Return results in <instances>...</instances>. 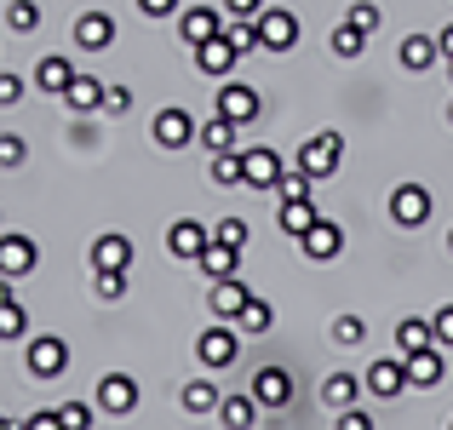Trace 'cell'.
Here are the masks:
<instances>
[{"label": "cell", "mask_w": 453, "mask_h": 430, "mask_svg": "<svg viewBox=\"0 0 453 430\" xmlns=\"http://www.w3.org/2000/svg\"><path fill=\"white\" fill-rule=\"evenodd\" d=\"M98 413H110V419L138 413V379L133 373H104L98 379Z\"/></svg>", "instance_id": "cell-1"}, {"label": "cell", "mask_w": 453, "mask_h": 430, "mask_svg": "<svg viewBox=\"0 0 453 430\" xmlns=\"http://www.w3.org/2000/svg\"><path fill=\"white\" fill-rule=\"evenodd\" d=\"M344 23H356L362 35H373V29H379V6H367V0H356V6H350V18H344Z\"/></svg>", "instance_id": "cell-42"}, {"label": "cell", "mask_w": 453, "mask_h": 430, "mask_svg": "<svg viewBox=\"0 0 453 430\" xmlns=\"http://www.w3.org/2000/svg\"><path fill=\"white\" fill-rule=\"evenodd\" d=\"M396 339H402V356H408V350H425V344H436L431 316H408V321L396 327Z\"/></svg>", "instance_id": "cell-28"}, {"label": "cell", "mask_w": 453, "mask_h": 430, "mask_svg": "<svg viewBox=\"0 0 453 430\" xmlns=\"http://www.w3.org/2000/svg\"><path fill=\"white\" fill-rule=\"evenodd\" d=\"M247 298H253V293H247V287L235 281V276L212 281V316H219V321H235V316L247 310Z\"/></svg>", "instance_id": "cell-20"}, {"label": "cell", "mask_w": 453, "mask_h": 430, "mask_svg": "<svg viewBox=\"0 0 453 430\" xmlns=\"http://www.w3.org/2000/svg\"><path fill=\"white\" fill-rule=\"evenodd\" d=\"M0 430H12V425H6V419H0Z\"/></svg>", "instance_id": "cell-54"}, {"label": "cell", "mask_w": 453, "mask_h": 430, "mask_svg": "<svg viewBox=\"0 0 453 430\" xmlns=\"http://www.w3.org/2000/svg\"><path fill=\"white\" fill-rule=\"evenodd\" d=\"M92 287H98V298H127V270H98Z\"/></svg>", "instance_id": "cell-37"}, {"label": "cell", "mask_w": 453, "mask_h": 430, "mask_svg": "<svg viewBox=\"0 0 453 430\" xmlns=\"http://www.w3.org/2000/svg\"><path fill=\"white\" fill-rule=\"evenodd\" d=\"M310 189H316V173H310V166H293V173L276 178V196H281V201H304Z\"/></svg>", "instance_id": "cell-33"}, {"label": "cell", "mask_w": 453, "mask_h": 430, "mask_svg": "<svg viewBox=\"0 0 453 430\" xmlns=\"http://www.w3.org/2000/svg\"><path fill=\"white\" fill-rule=\"evenodd\" d=\"M224 12H230V18H265V0H224Z\"/></svg>", "instance_id": "cell-45"}, {"label": "cell", "mask_w": 453, "mask_h": 430, "mask_svg": "<svg viewBox=\"0 0 453 430\" xmlns=\"http://www.w3.org/2000/svg\"><path fill=\"white\" fill-rule=\"evenodd\" d=\"M333 339H339V344H362L367 339V321L362 316H339V321H333Z\"/></svg>", "instance_id": "cell-39"}, {"label": "cell", "mask_w": 453, "mask_h": 430, "mask_svg": "<svg viewBox=\"0 0 453 430\" xmlns=\"http://www.w3.org/2000/svg\"><path fill=\"white\" fill-rule=\"evenodd\" d=\"M18 98H23V75H0V110H12Z\"/></svg>", "instance_id": "cell-48"}, {"label": "cell", "mask_w": 453, "mask_h": 430, "mask_svg": "<svg viewBox=\"0 0 453 430\" xmlns=\"http://www.w3.org/2000/svg\"><path fill=\"white\" fill-rule=\"evenodd\" d=\"M138 12H144V18H173V12H184V6H178V0H138Z\"/></svg>", "instance_id": "cell-49"}, {"label": "cell", "mask_w": 453, "mask_h": 430, "mask_svg": "<svg viewBox=\"0 0 453 430\" xmlns=\"http://www.w3.org/2000/svg\"><path fill=\"white\" fill-rule=\"evenodd\" d=\"M23 333H29V310H23L18 298H6V304H0V344H18Z\"/></svg>", "instance_id": "cell-30"}, {"label": "cell", "mask_w": 453, "mask_h": 430, "mask_svg": "<svg viewBox=\"0 0 453 430\" xmlns=\"http://www.w3.org/2000/svg\"><path fill=\"white\" fill-rule=\"evenodd\" d=\"M58 413H64V430H92V408H87V402H58Z\"/></svg>", "instance_id": "cell-41"}, {"label": "cell", "mask_w": 453, "mask_h": 430, "mask_svg": "<svg viewBox=\"0 0 453 430\" xmlns=\"http://www.w3.org/2000/svg\"><path fill=\"white\" fill-rule=\"evenodd\" d=\"M6 298H12V281H6V276H0V304H6Z\"/></svg>", "instance_id": "cell-51"}, {"label": "cell", "mask_w": 453, "mask_h": 430, "mask_svg": "<svg viewBox=\"0 0 453 430\" xmlns=\"http://www.w3.org/2000/svg\"><path fill=\"white\" fill-rule=\"evenodd\" d=\"M104 110H110V115H127V110H133V92H127V87H110V92H104Z\"/></svg>", "instance_id": "cell-47"}, {"label": "cell", "mask_w": 453, "mask_h": 430, "mask_svg": "<svg viewBox=\"0 0 453 430\" xmlns=\"http://www.w3.org/2000/svg\"><path fill=\"white\" fill-rule=\"evenodd\" d=\"M316 219H321V212H316V201H310V196H304V201H281V212H276V224L293 235V242H299V235H304Z\"/></svg>", "instance_id": "cell-26"}, {"label": "cell", "mask_w": 453, "mask_h": 430, "mask_svg": "<svg viewBox=\"0 0 453 430\" xmlns=\"http://www.w3.org/2000/svg\"><path fill=\"white\" fill-rule=\"evenodd\" d=\"M436 46H442V58H453V23H442V29H436Z\"/></svg>", "instance_id": "cell-50"}, {"label": "cell", "mask_w": 453, "mask_h": 430, "mask_svg": "<svg viewBox=\"0 0 453 430\" xmlns=\"http://www.w3.org/2000/svg\"><path fill=\"white\" fill-rule=\"evenodd\" d=\"M196 133H201V127L189 121L184 110H161V115H155V121H150V138L161 143V150H184V143L196 138Z\"/></svg>", "instance_id": "cell-13"}, {"label": "cell", "mask_w": 453, "mask_h": 430, "mask_svg": "<svg viewBox=\"0 0 453 430\" xmlns=\"http://www.w3.org/2000/svg\"><path fill=\"white\" fill-rule=\"evenodd\" d=\"M253 396L265 402V408H288V402H293V379H288V367H265V373L253 379Z\"/></svg>", "instance_id": "cell-18"}, {"label": "cell", "mask_w": 453, "mask_h": 430, "mask_svg": "<svg viewBox=\"0 0 453 430\" xmlns=\"http://www.w3.org/2000/svg\"><path fill=\"white\" fill-rule=\"evenodd\" d=\"M196 356L212 367V373H224V367H235V333L224 327V321H212L207 333L196 339Z\"/></svg>", "instance_id": "cell-10"}, {"label": "cell", "mask_w": 453, "mask_h": 430, "mask_svg": "<svg viewBox=\"0 0 453 430\" xmlns=\"http://www.w3.org/2000/svg\"><path fill=\"white\" fill-rule=\"evenodd\" d=\"M23 161H29V143L18 133H0V166H23Z\"/></svg>", "instance_id": "cell-40"}, {"label": "cell", "mask_w": 453, "mask_h": 430, "mask_svg": "<svg viewBox=\"0 0 453 430\" xmlns=\"http://www.w3.org/2000/svg\"><path fill=\"white\" fill-rule=\"evenodd\" d=\"M288 173V166H281V155L270 150V143H253V150H242V178L253 189H276V178Z\"/></svg>", "instance_id": "cell-8"}, {"label": "cell", "mask_w": 453, "mask_h": 430, "mask_svg": "<svg viewBox=\"0 0 453 430\" xmlns=\"http://www.w3.org/2000/svg\"><path fill=\"white\" fill-rule=\"evenodd\" d=\"M219 385H207V379H189L184 385V413H219Z\"/></svg>", "instance_id": "cell-29"}, {"label": "cell", "mask_w": 453, "mask_h": 430, "mask_svg": "<svg viewBox=\"0 0 453 430\" xmlns=\"http://www.w3.org/2000/svg\"><path fill=\"white\" fill-rule=\"evenodd\" d=\"M23 362H29V373H35V379H58V373L69 367V344H64V339H52V333H46V339H29Z\"/></svg>", "instance_id": "cell-9"}, {"label": "cell", "mask_w": 453, "mask_h": 430, "mask_svg": "<svg viewBox=\"0 0 453 430\" xmlns=\"http://www.w3.org/2000/svg\"><path fill=\"white\" fill-rule=\"evenodd\" d=\"M110 41H115V18L110 12H87V18L75 23V46L81 52H104Z\"/></svg>", "instance_id": "cell-16"}, {"label": "cell", "mask_w": 453, "mask_h": 430, "mask_svg": "<svg viewBox=\"0 0 453 430\" xmlns=\"http://www.w3.org/2000/svg\"><path fill=\"white\" fill-rule=\"evenodd\" d=\"M425 219H431V189H425V184H396V189H390V224L419 230Z\"/></svg>", "instance_id": "cell-2"}, {"label": "cell", "mask_w": 453, "mask_h": 430, "mask_svg": "<svg viewBox=\"0 0 453 430\" xmlns=\"http://www.w3.org/2000/svg\"><path fill=\"white\" fill-rule=\"evenodd\" d=\"M448 75H453V58H448Z\"/></svg>", "instance_id": "cell-53"}, {"label": "cell", "mask_w": 453, "mask_h": 430, "mask_svg": "<svg viewBox=\"0 0 453 430\" xmlns=\"http://www.w3.org/2000/svg\"><path fill=\"white\" fill-rule=\"evenodd\" d=\"M431 327H436V344H453V304H442L431 316Z\"/></svg>", "instance_id": "cell-46"}, {"label": "cell", "mask_w": 453, "mask_h": 430, "mask_svg": "<svg viewBox=\"0 0 453 430\" xmlns=\"http://www.w3.org/2000/svg\"><path fill=\"white\" fill-rule=\"evenodd\" d=\"M23 430H64V413H58V408H41V413H29V419H23Z\"/></svg>", "instance_id": "cell-43"}, {"label": "cell", "mask_w": 453, "mask_h": 430, "mask_svg": "<svg viewBox=\"0 0 453 430\" xmlns=\"http://www.w3.org/2000/svg\"><path fill=\"white\" fill-rule=\"evenodd\" d=\"M235 321H242L247 333H270V321H276V310H270L265 298H247V310H242V316H235Z\"/></svg>", "instance_id": "cell-36"}, {"label": "cell", "mask_w": 453, "mask_h": 430, "mask_svg": "<svg viewBox=\"0 0 453 430\" xmlns=\"http://www.w3.org/2000/svg\"><path fill=\"white\" fill-rule=\"evenodd\" d=\"M402 362H408V385H413V390H436V385L448 379V362H442V350H436V344H425V350H408Z\"/></svg>", "instance_id": "cell-11"}, {"label": "cell", "mask_w": 453, "mask_h": 430, "mask_svg": "<svg viewBox=\"0 0 453 430\" xmlns=\"http://www.w3.org/2000/svg\"><path fill=\"white\" fill-rule=\"evenodd\" d=\"M133 265V242H127V235H98V242H92V270H127Z\"/></svg>", "instance_id": "cell-19"}, {"label": "cell", "mask_w": 453, "mask_h": 430, "mask_svg": "<svg viewBox=\"0 0 453 430\" xmlns=\"http://www.w3.org/2000/svg\"><path fill=\"white\" fill-rule=\"evenodd\" d=\"M104 92H110V87H104L98 75H75L64 98H69V110H81V115H87V110H104Z\"/></svg>", "instance_id": "cell-24"}, {"label": "cell", "mask_w": 453, "mask_h": 430, "mask_svg": "<svg viewBox=\"0 0 453 430\" xmlns=\"http://www.w3.org/2000/svg\"><path fill=\"white\" fill-rule=\"evenodd\" d=\"M207 242H212V224H201V219H178L173 230H166V247H173L178 258H201Z\"/></svg>", "instance_id": "cell-14"}, {"label": "cell", "mask_w": 453, "mask_h": 430, "mask_svg": "<svg viewBox=\"0 0 453 430\" xmlns=\"http://www.w3.org/2000/svg\"><path fill=\"white\" fill-rule=\"evenodd\" d=\"M448 247H453V235H448Z\"/></svg>", "instance_id": "cell-55"}, {"label": "cell", "mask_w": 453, "mask_h": 430, "mask_svg": "<svg viewBox=\"0 0 453 430\" xmlns=\"http://www.w3.org/2000/svg\"><path fill=\"white\" fill-rule=\"evenodd\" d=\"M189 58H196V69H201V75H212V81H230V69H235V58H242V52H235V46L219 35V41H201V46H189Z\"/></svg>", "instance_id": "cell-12"}, {"label": "cell", "mask_w": 453, "mask_h": 430, "mask_svg": "<svg viewBox=\"0 0 453 430\" xmlns=\"http://www.w3.org/2000/svg\"><path fill=\"white\" fill-rule=\"evenodd\" d=\"M367 390H373V396H402V390H408V362H390V356H385V362H373V367H367Z\"/></svg>", "instance_id": "cell-17"}, {"label": "cell", "mask_w": 453, "mask_h": 430, "mask_svg": "<svg viewBox=\"0 0 453 430\" xmlns=\"http://www.w3.org/2000/svg\"><path fill=\"white\" fill-rule=\"evenodd\" d=\"M235 133H242V127H235L230 121V115H212V121L207 127H201V143H207V155H224V150H235Z\"/></svg>", "instance_id": "cell-27"}, {"label": "cell", "mask_w": 453, "mask_h": 430, "mask_svg": "<svg viewBox=\"0 0 453 430\" xmlns=\"http://www.w3.org/2000/svg\"><path fill=\"white\" fill-rule=\"evenodd\" d=\"M356 396H362V385H356L350 373H333L327 385H321V402H327V408H356Z\"/></svg>", "instance_id": "cell-32"}, {"label": "cell", "mask_w": 453, "mask_h": 430, "mask_svg": "<svg viewBox=\"0 0 453 430\" xmlns=\"http://www.w3.org/2000/svg\"><path fill=\"white\" fill-rule=\"evenodd\" d=\"M69 81H75L69 58H41V64H35V87H41V92H52V98H64V92H69Z\"/></svg>", "instance_id": "cell-22"}, {"label": "cell", "mask_w": 453, "mask_h": 430, "mask_svg": "<svg viewBox=\"0 0 453 430\" xmlns=\"http://www.w3.org/2000/svg\"><path fill=\"white\" fill-rule=\"evenodd\" d=\"M436 58H442L436 35H408V41H402V69H413V75H419V69H431Z\"/></svg>", "instance_id": "cell-23"}, {"label": "cell", "mask_w": 453, "mask_h": 430, "mask_svg": "<svg viewBox=\"0 0 453 430\" xmlns=\"http://www.w3.org/2000/svg\"><path fill=\"white\" fill-rule=\"evenodd\" d=\"M333 430H373V419H367L362 408H339V419H333Z\"/></svg>", "instance_id": "cell-44"}, {"label": "cell", "mask_w": 453, "mask_h": 430, "mask_svg": "<svg viewBox=\"0 0 453 430\" xmlns=\"http://www.w3.org/2000/svg\"><path fill=\"white\" fill-rule=\"evenodd\" d=\"M212 184H219V189H235V184H247V178H242V155H235V150L212 155Z\"/></svg>", "instance_id": "cell-34"}, {"label": "cell", "mask_w": 453, "mask_h": 430, "mask_svg": "<svg viewBox=\"0 0 453 430\" xmlns=\"http://www.w3.org/2000/svg\"><path fill=\"white\" fill-rule=\"evenodd\" d=\"M212 242H224V247H247V224H242V219H219V224H212Z\"/></svg>", "instance_id": "cell-38"}, {"label": "cell", "mask_w": 453, "mask_h": 430, "mask_svg": "<svg viewBox=\"0 0 453 430\" xmlns=\"http://www.w3.org/2000/svg\"><path fill=\"white\" fill-rule=\"evenodd\" d=\"M224 23H230V12H224V6H184V12H178V35H184L189 46L219 41Z\"/></svg>", "instance_id": "cell-3"}, {"label": "cell", "mask_w": 453, "mask_h": 430, "mask_svg": "<svg viewBox=\"0 0 453 430\" xmlns=\"http://www.w3.org/2000/svg\"><path fill=\"white\" fill-rule=\"evenodd\" d=\"M339 161H344V133H316V138L299 150V166H310L316 178L339 173Z\"/></svg>", "instance_id": "cell-6"}, {"label": "cell", "mask_w": 453, "mask_h": 430, "mask_svg": "<svg viewBox=\"0 0 453 430\" xmlns=\"http://www.w3.org/2000/svg\"><path fill=\"white\" fill-rule=\"evenodd\" d=\"M293 41H299V18H293L288 6H265V18H258V46H265V52H288Z\"/></svg>", "instance_id": "cell-5"}, {"label": "cell", "mask_w": 453, "mask_h": 430, "mask_svg": "<svg viewBox=\"0 0 453 430\" xmlns=\"http://www.w3.org/2000/svg\"><path fill=\"white\" fill-rule=\"evenodd\" d=\"M362 46H367V35L356 29V23H339V29H333V52L339 58H362Z\"/></svg>", "instance_id": "cell-35"}, {"label": "cell", "mask_w": 453, "mask_h": 430, "mask_svg": "<svg viewBox=\"0 0 453 430\" xmlns=\"http://www.w3.org/2000/svg\"><path fill=\"white\" fill-rule=\"evenodd\" d=\"M258 408H265V402H258L253 390H247V396H224L219 402V419L230 425V430H253L258 425Z\"/></svg>", "instance_id": "cell-21"}, {"label": "cell", "mask_w": 453, "mask_h": 430, "mask_svg": "<svg viewBox=\"0 0 453 430\" xmlns=\"http://www.w3.org/2000/svg\"><path fill=\"white\" fill-rule=\"evenodd\" d=\"M35 265H41V247H35L29 235H0V276L6 281L35 276Z\"/></svg>", "instance_id": "cell-4"}, {"label": "cell", "mask_w": 453, "mask_h": 430, "mask_svg": "<svg viewBox=\"0 0 453 430\" xmlns=\"http://www.w3.org/2000/svg\"><path fill=\"white\" fill-rule=\"evenodd\" d=\"M258 110H265V98H258L253 87H242V81H224L219 87V115H230L235 127H253Z\"/></svg>", "instance_id": "cell-7"}, {"label": "cell", "mask_w": 453, "mask_h": 430, "mask_svg": "<svg viewBox=\"0 0 453 430\" xmlns=\"http://www.w3.org/2000/svg\"><path fill=\"white\" fill-rule=\"evenodd\" d=\"M196 265L207 270L212 281H224V276H235V265H242V247H224V242H207V253H201Z\"/></svg>", "instance_id": "cell-25"}, {"label": "cell", "mask_w": 453, "mask_h": 430, "mask_svg": "<svg viewBox=\"0 0 453 430\" xmlns=\"http://www.w3.org/2000/svg\"><path fill=\"white\" fill-rule=\"evenodd\" d=\"M299 247H304L310 258H339V253H344V230H339L333 219H316V224L299 235Z\"/></svg>", "instance_id": "cell-15"}, {"label": "cell", "mask_w": 453, "mask_h": 430, "mask_svg": "<svg viewBox=\"0 0 453 430\" xmlns=\"http://www.w3.org/2000/svg\"><path fill=\"white\" fill-rule=\"evenodd\" d=\"M448 121H453V104H448Z\"/></svg>", "instance_id": "cell-52"}, {"label": "cell", "mask_w": 453, "mask_h": 430, "mask_svg": "<svg viewBox=\"0 0 453 430\" xmlns=\"http://www.w3.org/2000/svg\"><path fill=\"white\" fill-rule=\"evenodd\" d=\"M6 29L12 35H35L41 29V0H12L6 6Z\"/></svg>", "instance_id": "cell-31"}]
</instances>
